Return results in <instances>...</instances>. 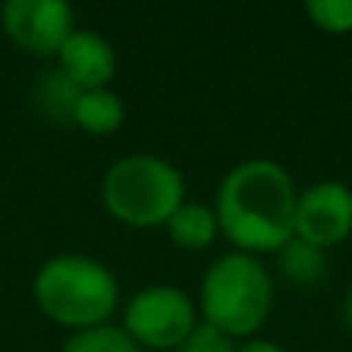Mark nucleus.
<instances>
[{"label":"nucleus","mask_w":352,"mask_h":352,"mask_svg":"<svg viewBox=\"0 0 352 352\" xmlns=\"http://www.w3.org/2000/svg\"><path fill=\"white\" fill-rule=\"evenodd\" d=\"M297 198V186L278 161H241L217 188L213 213L219 219V235L241 254H278L294 238Z\"/></svg>","instance_id":"f257e3e1"},{"label":"nucleus","mask_w":352,"mask_h":352,"mask_svg":"<svg viewBox=\"0 0 352 352\" xmlns=\"http://www.w3.org/2000/svg\"><path fill=\"white\" fill-rule=\"evenodd\" d=\"M31 294L37 309L72 334L109 324L121 303V285L115 272L84 254L50 256L34 272Z\"/></svg>","instance_id":"f03ea898"},{"label":"nucleus","mask_w":352,"mask_h":352,"mask_svg":"<svg viewBox=\"0 0 352 352\" xmlns=\"http://www.w3.org/2000/svg\"><path fill=\"white\" fill-rule=\"evenodd\" d=\"M275 306V278L260 256L229 250L207 266L198 309L204 324L232 340H250L269 322Z\"/></svg>","instance_id":"7ed1b4c3"},{"label":"nucleus","mask_w":352,"mask_h":352,"mask_svg":"<svg viewBox=\"0 0 352 352\" xmlns=\"http://www.w3.org/2000/svg\"><path fill=\"white\" fill-rule=\"evenodd\" d=\"M186 204V179L176 164L158 155H127L102 176V207L130 229L167 226Z\"/></svg>","instance_id":"20e7f679"},{"label":"nucleus","mask_w":352,"mask_h":352,"mask_svg":"<svg viewBox=\"0 0 352 352\" xmlns=\"http://www.w3.org/2000/svg\"><path fill=\"white\" fill-rule=\"evenodd\" d=\"M121 328L142 352H176L198 328V306L182 287L148 285L127 300Z\"/></svg>","instance_id":"39448f33"},{"label":"nucleus","mask_w":352,"mask_h":352,"mask_svg":"<svg viewBox=\"0 0 352 352\" xmlns=\"http://www.w3.org/2000/svg\"><path fill=\"white\" fill-rule=\"evenodd\" d=\"M0 28L22 53L56 59L78 25L65 0H6L0 6Z\"/></svg>","instance_id":"423d86ee"},{"label":"nucleus","mask_w":352,"mask_h":352,"mask_svg":"<svg viewBox=\"0 0 352 352\" xmlns=\"http://www.w3.org/2000/svg\"><path fill=\"white\" fill-rule=\"evenodd\" d=\"M352 235V188L343 182H316L303 188L294 213V238L312 248H337Z\"/></svg>","instance_id":"0eeeda50"},{"label":"nucleus","mask_w":352,"mask_h":352,"mask_svg":"<svg viewBox=\"0 0 352 352\" xmlns=\"http://www.w3.org/2000/svg\"><path fill=\"white\" fill-rule=\"evenodd\" d=\"M56 68L80 90H102L118 74V53L99 31L74 28L56 56Z\"/></svg>","instance_id":"6e6552de"},{"label":"nucleus","mask_w":352,"mask_h":352,"mask_svg":"<svg viewBox=\"0 0 352 352\" xmlns=\"http://www.w3.org/2000/svg\"><path fill=\"white\" fill-rule=\"evenodd\" d=\"M124 118H127V109H124V99L118 96L111 87H102V90H84L74 105V127L84 130L90 136H111L124 127Z\"/></svg>","instance_id":"1a4fd4ad"},{"label":"nucleus","mask_w":352,"mask_h":352,"mask_svg":"<svg viewBox=\"0 0 352 352\" xmlns=\"http://www.w3.org/2000/svg\"><path fill=\"white\" fill-rule=\"evenodd\" d=\"M167 235L179 250H204L210 248L219 238V219L213 213V207L195 204V201H186L179 210L167 219Z\"/></svg>","instance_id":"9d476101"},{"label":"nucleus","mask_w":352,"mask_h":352,"mask_svg":"<svg viewBox=\"0 0 352 352\" xmlns=\"http://www.w3.org/2000/svg\"><path fill=\"white\" fill-rule=\"evenodd\" d=\"M80 93L84 90L78 84H72L59 68H47V72H41V78L34 84V105L43 118L65 127V124H74V105H78Z\"/></svg>","instance_id":"9b49d317"},{"label":"nucleus","mask_w":352,"mask_h":352,"mask_svg":"<svg viewBox=\"0 0 352 352\" xmlns=\"http://www.w3.org/2000/svg\"><path fill=\"white\" fill-rule=\"evenodd\" d=\"M278 272L294 285H312V281L328 275V250L291 238L278 250Z\"/></svg>","instance_id":"f8f14e48"},{"label":"nucleus","mask_w":352,"mask_h":352,"mask_svg":"<svg viewBox=\"0 0 352 352\" xmlns=\"http://www.w3.org/2000/svg\"><path fill=\"white\" fill-rule=\"evenodd\" d=\"M62 352H142L133 340L127 337V331L118 324H102V328H90L72 334L65 340Z\"/></svg>","instance_id":"ddd939ff"},{"label":"nucleus","mask_w":352,"mask_h":352,"mask_svg":"<svg viewBox=\"0 0 352 352\" xmlns=\"http://www.w3.org/2000/svg\"><path fill=\"white\" fill-rule=\"evenodd\" d=\"M306 16L324 34H352V0H309Z\"/></svg>","instance_id":"4468645a"},{"label":"nucleus","mask_w":352,"mask_h":352,"mask_svg":"<svg viewBox=\"0 0 352 352\" xmlns=\"http://www.w3.org/2000/svg\"><path fill=\"white\" fill-rule=\"evenodd\" d=\"M235 346L238 343L232 340V337H226L223 331L198 322V328L186 337V343H182L176 352H235Z\"/></svg>","instance_id":"2eb2a0df"},{"label":"nucleus","mask_w":352,"mask_h":352,"mask_svg":"<svg viewBox=\"0 0 352 352\" xmlns=\"http://www.w3.org/2000/svg\"><path fill=\"white\" fill-rule=\"evenodd\" d=\"M235 352H285V349H281L275 340H260V337H250V340L238 343Z\"/></svg>","instance_id":"dca6fc26"},{"label":"nucleus","mask_w":352,"mask_h":352,"mask_svg":"<svg viewBox=\"0 0 352 352\" xmlns=\"http://www.w3.org/2000/svg\"><path fill=\"white\" fill-rule=\"evenodd\" d=\"M343 318H346V324H349V331H352V287H349V294H346V303H343Z\"/></svg>","instance_id":"f3484780"}]
</instances>
